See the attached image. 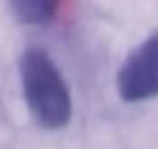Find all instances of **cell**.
<instances>
[{
    "mask_svg": "<svg viewBox=\"0 0 158 149\" xmlns=\"http://www.w3.org/2000/svg\"><path fill=\"white\" fill-rule=\"evenodd\" d=\"M23 96L44 129H62L71 119V94L60 69L44 51L30 48L19 60Z\"/></svg>",
    "mask_w": 158,
    "mask_h": 149,
    "instance_id": "cell-1",
    "label": "cell"
},
{
    "mask_svg": "<svg viewBox=\"0 0 158 149\" xmlns=\"http://www.w3.org/2000/svg\"><path fill=\"white\" fill-rule=\"evenodd\" d=\"M117 92L126 103L158 96V32L126 57L117 74Z\"/></svg>",
    "mask_w": 158,
    "mask_h": 149,
    "instance_id": "cell-2",
    "label": "cell"
},
{
    "mask_svg": "<svg viewBox=\"0 0 158 149\" xmlns=\"http://www.w3.org/2000/svg\"><path fill=\"white\" fill-rule=\"evenodd\" d=\"M60 0H12L14 16L25 25L51 23L57 14Z\"/></svg>",
    "mask_w": 158,
    "mask_h": 149,
    "instance_id": "cell-3",
    "label": "cell"
}]
</instances>
